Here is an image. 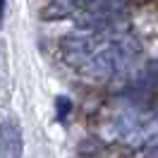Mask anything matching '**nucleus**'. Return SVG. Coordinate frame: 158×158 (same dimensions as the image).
I'll return each instance as SVG.
<instances>
[{
    "label": "nucleus",
    "mask_w": 158,
    "mask_h": 158,
    "mask_svg": "<svg viewBox=\"0 0 158 158\" xmlns=\"http://www.w3.org/2000/svg\"><path fill=\"white\" fill-rule=\"evenodd\" d=\"M0 158H22V129L15 122L0 125Z\"/></svg>",
    "instance_id": "nucleus-1"
},
{
    "label": "nucleus",
    "mask_w": 158,
    "mask_h": 158,
    "mask_svg": "<svg viewBox=\"0 0 158 158\" xmlns=\"http://www.w3.org/2000/svg\"><path fill=\"white\" fill-rule=\"evenodd\" d=\"M55 106H58V118L65 120L67 113L72 110V101H69L67 96H58V98H55Z\"/></svg>",
    "instance_id": "nucleus-2"
},
{
    "label": "nucleus",
    "mask_w": 158,
    "mask_h": 158,
    "mask_svg": "<svg viewBox=\"0 0 158 158\" xmlns=\"http://www.w3.org/2000/svg\"><path fill=\"white\" fill-rule=\"evenodd\" d=\"M2 7H5V2H0V12H2Z\"/></svg>",
    "instance_id": "nucleus-3"
}]
</instances>
